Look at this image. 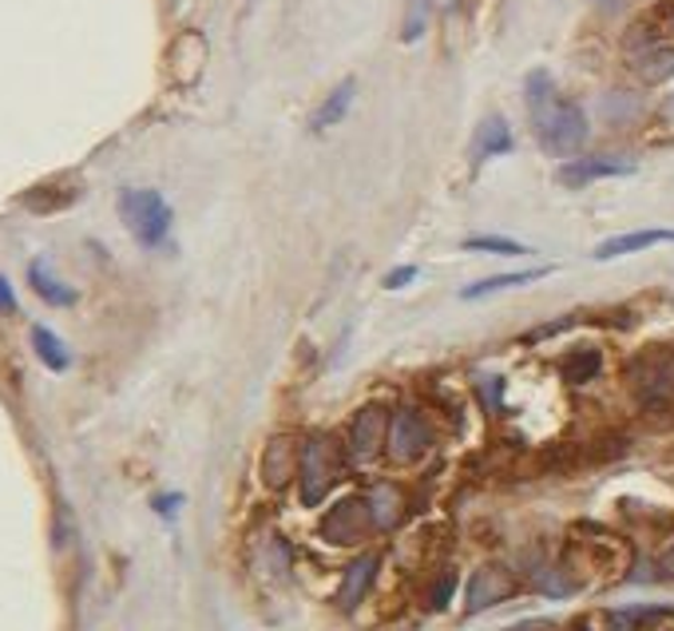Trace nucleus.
<instances>
[{"label":"nucleus","instance_id":"nucleus-28","mask_svg":"<svg viewBox=\"0 0 674 631\" xmlns=\"http://www.w3.org/2000/svg\"><path fill=\"white\" fill-rule=\"evenodd\" d=\"M658 575H666V580H674V544L666 548L663 557H658Z\"/></svg>","mask_w":674,"mask_h":631},{"label":"nucleus","instance_id":"nucleus-16","mask_svg":"<svg viewBox=\"0 0 674 631\" xmlns=\"http://www.w3.org/2000/svg\"><path fill=\"white\" fill-rule=\"evenodd\" d=\"M547 274H552V267H532V270H512V274H492V279L464 287L461 298H464V302H472V298L500 294V290H512V287H527V282H540V279H547Z\"/></svg>","mask_w":674,"mask_h":631},{"label":"nucleus","instance_id":"nucleus-2","mask_svg":"<svg viewBox=\"0 0 674 631\" xmlns=\"http://www.w3.org/2000/svg\"><path fill=\"white\" fill-rule=\"evenodd\" d=\"M345 477V453L338 437L310 433L302 437V464H298V481H302V501L322 504L325 492Z\"/></svg>","mask_w":674,"mask_h":631},{"label":"nucleus","instance_id":"nucleus-17","mask_svg":"<svg viewBox=\"0 0 674 631\" xmlns=\"http://www.w3.org/2000/svg\"><path fill=\"white\" fill-rule=\"evenodd\" d=\"M512 128L504 123V116H489V120L481 123V131H476V163H484V159H496V156H509L512 151Z\"/></svg>","mask_w":674,"mask_h":631},{"label":"nucleus","instance_id":"nucleus-15","mask_svg":"<svg viewBox=\"0 0 674 631\" xmlns=\"http://www.w3.org/2000/svg\"><path fill=\"white\" fill-rule=\"evenodd\" d=\"M378 564H381V560L373 557V552H365V557H358L350 568H345L342 588H338V608L353 612V608L365 600V592L373 588V575H378Z\"/></svg>","mask_w":674,"mask_h":631},{"label":"nucleus","instance_id":"nucleus-24","mask_svg":"<svg viewBox=\"0 0 674 631\" xmlns=\"http://www.w3.org/2000/svg\"><path fill=\"white\" fill-rule=\"evenodd\" d=\"M635 112H638V103L631 100L627 92H615V96H607V100H603V116H607L611 123L635 120Z\"/></svg>","mask_w":674,"mask_h":631},{"label":"nucleus","instance_id":"nucleus-11","mask_svg":"<svg viewBox=\"0 0 674 631\" xmlns=\"http://www.w3.org/2000/svg\"><path fill=\"white\" fill-rule=\"evenodd\" d=\"M365 504H370V517H373V529L389 532L398 529L401 520H405L409 512V501H405V489H398V484H373L370 492H365Z\"/></svg>","mask_w":674,"mask_h":631},{"label":"nucleus","instance_id":"nucleus-6","mask_svg":"<svg viewBox=\"0 0 674 631\" xmlns=\"http://www.w3.org/2000/svg\"><path fill=\"white\" fill-rule=\"evenodd\" d=\"M370 532H373V517H370V504L361 501V497L338 501L322 520V537L330 540V544H342V548L361 544Z\"/></svg>","mask_w":674,"mask_h":631},{"label":"nucleus","instance_id":"nucleus-1","mask_svg":"<svg viewBox=\"0 0 674 631\" xmlns=\"http://www.w3.org/2000/svg\"><path fill=\"white\" fill-rule=\"evenodd\" d=\"M527 96V112H532V128H536V140L547 156H575L583 151L587 136H592V123L575 100L555 96V84L547 72H532L524 80Z\"/></svg>","mask_w":674,"mask_h":631},{"label":"nucleus","instance_id":"nucleus-14","mask_svg":"<svg viewBox=\"0 0 674 631\" xmlns=\"http://www.w3.org/2000/svg\"><path fill=\"white\" fill-rule=\"evenodd\" d=\"M658 242H674V231L666 227H651V231H631V234H615V239H603L595 247V259L611 262V259H623V254H638L647 247H658Z\"/></svg>","mask_w":674,"mask_h":631},{"label":"nucleus","instance_id":"nucleus-18","mask_svg":"<svg viewBox=\"0 0 674 631\" xmlns=\"http://www.w3.org/2000/svg\"><path fill=\"white\" fill-rule=\"evenodd\" d=\"M353 96H358V80L350 76V80H342V84L322 100V108L314 112V131H325V128H333V123H342L345 112H350Z\"/></svg>","mask_w":674,"mask_h":631},{"label":"nucleus","instance_id":"nucleus-7","mask_svg":"<svg viewBox=\"0 0 674 631\" xmlns=\"http://www.w3.org/2000/svg\"><path fill=\"white\" fill-rule=\"evenodd\" d=\"M298 464H302V441L294 433H274L262 449V481L266 489L282 492L298 477Z\"/></svg>","mask_w":674,"mask_h":631},{"label":"nucleus","instance_id":"nucleus-21","mask_svg":"<svg viewBox=\"0 0 674 631\" xmlns=\"http://www.w3.org/2000/svg\"><path fill=\"white\" fill-rule=\"evenodd\" d=\"M564 378L572 381V385H583V381H592L595 373H600V365H603V353L595 350V345H580V350H572L564 358Z\"/></svg>","mask_w":674,"mask_h":631},{"label":"nucleus","instance_id":"nucleus-9","mask_svg":"<svg viewBox=\"0 0 674 631\" xmlns=\"http://www.w3.org/2000/svg\"><path fill=\"white\" fill-rule=\"evenodd\" d=\"M389 409L385 405H365L358 413V418L350 421V449H353V457L358 461H373V457L385 449V441H389Z\"/></svg>","mask_w":674,"mask_h":631},{"label":"nucleus","instance_id":"nucleus-25","mask_svg":"<svg viewBox=\"0 0 674 631\" xmlns=\"http://www.w3.org/2000/svg\"><path fill=\"white\" fill-rule=\"evenodd\" d=\"M453 588H456V572H441V580L433 584V595H429V608L441 612L444 603H449V595H453Z\"/></svg>","mask_w":674,"mask_h":631},{"label":"nucleus","instance_id":"nucleus-27","mask_svg":"<svg viewBox=\"0 0 674 631\" xmlns=\"http://www.w3.org/2000/svg\"><path fill=\"white\" fill-rule=\"evenodd\" d=\"M12 310H17V294H12L9 279L0 274V314H12Z\"/></svg>","mask_w":674,"mask_h":631},{"label":"nucleus","instance_id":"nucleus-5","mask_svg":"<svg viewBox=\"0 0 674 631\" xmlns=\"http://www.w3.org/2000/svg\"><path fill=\"white\" fill-rule=\"evenodd\" d=\"M433 445V425H429L425 413H416V409H398L393 421H389V457L401 464L416 461V457H425V449Z\"/></svg>","mask_w":674,"mask_h":631},{"label":"nucleus","instance_id":"nucleus-29","mask_svg":"<svg viewBox=\"0 0 674 631\" xmlns=\"http://www.w3.org/2000/svg\"><path fill=\"white\" fill-rule=\"evenodd\" d=\"M666 116H674V96H671V103H666Z\"/></svg>","mask_w":674,"mask_h":631},{"label":"nucleus","instance_id":"nucleus-13","mask_svg":"<svg viewBox=\"0 0 674 631\" xmlns=\"http://www.w3.org/2000/svg\"><path fill=\"white\" fill-rule=\"evenodd\" d=\"M207 64V40L199 32H183V37L171 44V76L179 84H194L203 76Z\"/></svg>","mask_w":674,"mask_h":631},{"label":"nucleus","instance_id":"nucleus-31","mask_svg":"<svg viewBox=\"0 0 674 631\" xmlns=\"http://www.w3.org/2000/svg\"><path fill=\"white\" fill-rule=\"evenodd\" d=\"M567 631H587V628H583V623H575V628H567Z\"/></svg>","mask_w":674,"mask_h":631},{"label":"nucleus","instance_id":"nucleus-10","mask_svg":"<svg viewBox=\"0 0 674 631\" xmlns=\"http://www.w3.org/2000/svg\"><path fill=\"white\" fill-rule=\"evenodd\" d=\"M620 176H635V163H631V159L580 156L560 168V183L564 187H587V183H595V179H620Z\"/></svg>","mask_w":674,"mask_h":631},{"label":"nucleus","instance_id":"nucleus-32","mask_svg":"<svg viewBox=\"0 0 674 631\" xmlns=\"http://www.w3.org/2000/svg\"><path fill=\"white\" fill-rule=\"evenodd\" d=\"M444 4H461V0H444Z\"/></svg>","mask_w":674,"mask_h":631},{"label":"nucleus","instance_id":"nucleus-22","mask_svg":"<svg viewBox=\"0 0 674 631\" xmlns=\"http://www.w3.org/2000/svg\"><path fill=\"white\" fill-rule=\"evenodd\" d=\"M464 251L509 254V259H516V254H527V247H524V242H516V239H504V234H472V239H464Z\"/></svg>","mask_w":674,"mask_h":631},{"label":"nucleus","instance_id":"nucleus-12","mask_svg":"<svg viewBox=\"0 0 674 631\" xmlns=\"http://www.w3.org/2000/svg\"><path fill=\"white\" fill-rule=\"evenodd\" d=\"M631 68H635V76L643 84H666L674 76V44H663V40L638 44L635 52H631Z\"/></svg>","mask_w":674,"mask_h":631},{"label":"nucleus","instance_id":"nucleus-20","mask_svg":"<svg viewBox=\"0 0 674 631\" xmlns=\"http://www.w3.org/2000/svg\"><path fill=\"white\" fill-rule=\"evenodd\" d=\"M32 350H37V358L52 373H64L68 362H72V358H68V345L60 342V338H56L48 325H37V330H32Z\"/></svg>","mask_w":674,"mask_h":631},{"label":"nucleus","instance_id":"nucleus-23","mask_svg":"<svg viewBox=\"0 0 674 631\" xmlns=\"http://www.w3.org/2000/svg\"><path fill=\"white\" fill-rule=\"evenodd\" d=\"M429 17H433V0H409L405 20H401V40H405V44H413V40L425 37Z\"/></svg>","mask_w":674,"mask_h":631},{"label":"nucleus","instance_id":"nucleus-26","mask_svg":"<svg viewBox=\"0 0 674 631\" xmlns=\"http://www.w3.org/2000/svg\"><path fill=\"white\" fill-rule=\"evenodd\" d=\"M413 279H416V267H398V270H389L385 279H381V287H385V290H405Z\"/></svg>","mask_w":674,"mask_h":631},{"label":"nucleus","instance_id":"nucleus-19","mask_svg":"<svg viewBox=\"0 0 674 631\" xmlns=\"http://www.w3.org/2000/svg\"><path fill=\"white\" fill-rule=\"evenodd\" d=\"M28 282H32V290H37L44 302H52V307H72L76 302V290L56 279L44 262H32V267H28Z\"/></svg>","mask_w":674,"mask_h":631},{"label":"nucleus","instance_id":"nucleus-30","mask_svg":"<svg viewBox=\"0 0 674 631\" xmlns=\"http://www.w3.org/2000/svg\"><path fill=\"white\" fill-rule=\"evenodd\" d=\"M600 4H623V0H600Z\"/></svg>","mask_w":674,"mask_h":631},{"label":"nucleus","instance_id":"nucleus-4","mask_svg":"<svg viewBox=\"0 0 674 631\" xmlns=\"http://www.w3.org/2000/svg\"><path fill=\"white\" fill-rule=\"evenodd\" d=\"M627 385L643 409H674V358L671 353H643L627 370Z\"/></svg>","mask_w":674,"mask_h":631},{"label":"nucleus","instance_id":"nucleus-8","mask_svg":"<svg viewBox=\"0 0 674 631\" xmlns=\"http://www.w3.org/2000/svg\"><path fill=\"white\" fill-rule=\"evenodd\" d=\"M509 595H516V575H512L509 568H500V564H484V568H476V575L469 580L464 612L476 615V612H484V608H496V603H504Z\"/></svg>","mask_w":674,"mask_h":631},{"label":"nucleus","instance_id":"nucleus-3","mask_svg":"<svg viewBox=\"0 0 674 631\" xmlns=\"http://www.w3.org/2000/svg\"><path fill=\"white\" fill-rule=\"evenodd\" d=\"M120 219L135 242L143 247H159L171 231V207L159 191H148V187H131L120 196Z\"/></svg>","mask_w":674,"mask_h":631}]
</instances>
